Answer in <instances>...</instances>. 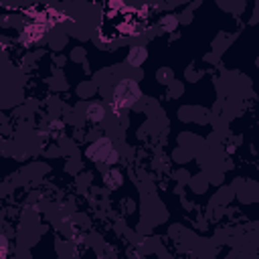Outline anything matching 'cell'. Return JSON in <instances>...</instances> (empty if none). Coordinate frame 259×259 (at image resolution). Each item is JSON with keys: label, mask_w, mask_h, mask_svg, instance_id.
Here are the masks:
<instances>
[{"label": "cell", "mask_w": 259, "mask_h": 259, "mask_svg": "<svg viewBox=\"0 0 259 259\" xmlns=\"http://www.w3.org/2000/svg\"><path fill=\"white\" fill-rule=\"evenodd\" d=\"M24 36H26L28 40H32V42L40 40V38L45 36V24H40V22H32V24H28V26L24 28Z\"/></svg>", "instance_id": "cell-1"}, {"label": "cell", "mask_w": 259, "mask_h": 259, "mask_svg": "<svg viewBox=\"0 0 259 259\" xmlns=\"http://www.w3.org/2000/svg\"><path fill=\"white\" fill-rule=\"evenodd\" d=\"M105 117V107L101 103H91L87 107V119L89 121H101Z\"/></svg>", "instance_id": "cell-2"}]
</instances>
